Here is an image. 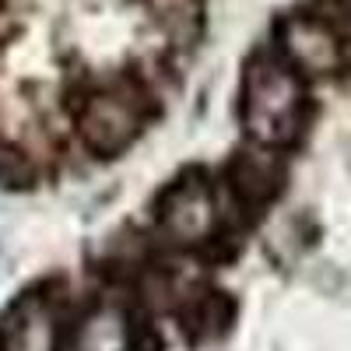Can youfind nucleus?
Returning a JSON list of instances; mask_svg holds the SVG:
<instances>
[{"instance_id": "obj_1", "label": "nucleus", "mask_w": 351, "mask_h": 351, "mask_svg": "<svg viewBox=\"0 0 351 351\" xmlns=\"http://www.w3.org/2000/svg\"><path fill=\"white\" fill-rule=\"evenodd\" d=\"M239 120L260 148H291L309 123L306 77L271 46L250 56L239 92Z\"/></svg>"}, {"instance_id": "obj_2", "label": "nucleus", "mask_w": 351, "mask_h": 351, "mask_svg": "<svg viewBox=\"0 0 351 351\" xmlns=\"http://www.w3.org/2000/svg\"><path fill=\"white\" fill-rule=\"evenodd\" d=\"M152 88L137 74H120L109 84L88 88V95L77 102V134L84 148L99 158L123 155L130 144L141 137L148 123V106H152Z\"/></svg>"}, {"instance_id": "obj_3", "label": "nucleus", "mask_w": 351, "mask_h": 351, "mask_svg": "<svg viewBox=\"0 0 351 351\" xmlns=\"http://www.w3.org/2000/svg\"><path fill=\"white\" fill-rule=\"evenodd\" d=\"M274 49L295 67L306 81L334 77L348 64V46L324 11H295L278 21Z\"/></svg>"}, {"instance_id": "obj_4", "label": "nucleus", "mask_w": 351, "mask_h": 351, "mask_svg": "<svg viewBox=\"0 0 351 351\" xmlns=\"http://www.w3.org/2000/svg\"><path fill=\"white\" fill-rule=\"evenodd\" d=\"M158 232L180 250L204 246L218 228V197L200 172L180 176L158 200Z\"/></svg>"}, {"instance_id": "obj_5", "label": "nucleus", "mask_w": 351, "mask_h": 351, "mask_svg": "<svg viewBox=\"0 0 351 351\" xmlns=\"http://www.w3.org/2000/svg\"><path fill=\"white\" fill-rule=\"evenodd\" d=\"M225 183L232 197L239 200V208L260 211L285 190V162L271 148H243L225 169Z\"/></svg>"}, {"instance_id": "obj_6", "label": "nucleus", "mask_w": 351, "mask_h": 351, "mask_svg": "<svg viewBox=\"0 0 351 351\" xmlns=\"http://www.w3.org/2000/svg\"><path fill=\"white\" fill-rule=\"evenodd\" d=\"M53 316L46 313L43 302H25L4 330V351H53Z\"/></svg>"}, {"instance_id": "obj_7", "label": "nucleus", "mask_w": 351, "mask_h": 351, "mask_svg": "<svg viewBox=\"0 0 351 351\" xmlns=\"http://www.w3.org/2000/svg\"><path fill=\"white\" fill-rule=\"evenodd\" d=\"M0 351H4V348H0Z\"/></svg>"}]
</instances>
